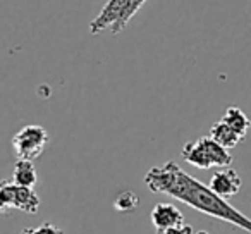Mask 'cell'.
Returning a JSON list of instances; mask_svg holds the SVG:
<instances>
[{
    "label": "cell",
    "instance_id": "obj_1",
    "mask_svg": "<svg viewBox=\"0 0 251 234\" xmlns=\"http://www.w3.org/2000/svg\"><path fill=\"white\" fill-rule=\"evenodd\" d=\"M145 184L150 191L169 195L205 215L232 224L234 227H239L251 234L250 217L234 208L226 198L217 195L210 186L203 184L201 181L184 172L176 162H167L158 167H151L145 174Z\"/></svg>",
    "mask_w": 251,
    "mask_h": 234
},
{
    "label": "cell",
    "instance_id": "obj_2",
    "mask_svg": "<svg viewBox=\"0 0 251 234\" xmlns=\"http://www.w3.org/2000/svg\"><path fill=\"white\" fill-rule=\"evenodd\" d=\"M145 2L147 0H107L97 18L90 23V33L100 35L110 31L112 35H119L127 28Z\"/></svg>",
    "mask_w": 251,
    "mask_h": 234
},
{
    "label": "cell",
    "instance_id": "obj_3",
    "mask_svg": "<svg viewBox=\"0 0 251 234\" xmlns=\"http://www.w3.org/2000/svg\"><path fill=\"white\" fill-rule=\"evenodd\" d=\"M181 155L189 165L198 169L229 167L232 164V155L229 154V150L212 136H201L196 141L186 143Z\"/></svg>",
    "mask_w": 251,
    "mask_h": 234
},
{
    "label": "cell",
    "instance_id": "obj_4",
    "mask_svg": "<svg viewBox=\"0 0 251 234\" xmlns=\"http://www.w3.org/2000/svg\"><path fill=\"white\" fill-rule=\"evenodd\" d=\"M47 143H49V133L43 126L38 124H29L18 131L12 136V147L23 160H35L43 154Z\"/></svg>",
    "mask_w": 251,
    "mask_h": 234
},
{
    "label": "cell",
    "instance_id": "obj_5",
    "mask_svg": "<svg viewBox=\"0 0 251 234\" xmlns=\"http://www.w3.org/2000/svg\"><path fill=\"white\" fill-rule=\"evenodd\" d=\"M241 184H243V181H241L239 174H237L234 169L220 167L219 171L212 176L208 186L217 193V195H220L222 198L227 200V198H230V196L239 193Z\"/></svg>",
    "mask_w": 251,
    "mask_h": 234
},
{
    "label": "cell",
    "instance_id": "obj_6",
    "mask_svg": "<svg viewBox=\"0 0 251 234\" xmlns=\"http://www.w3.org/2000/svg\"><path fill=\"white\" fill-rule=\"evenodd\" d=\"M151 224L158 229H169V227L184 224L182 212L172 203H157L150 213Z\"/></svg>",
    "mask_w": 251,
    "mask_h": 234
},
{
    "label": "cell",
    "instance_id": "obj_7",
    "mask_svg": "<svg viewBox=\"0 0 251 234\" xmlns=\"http://www.w3.org/2000/svg\"><path fill=\"white\" fill-rule=\"evenodd\" d=\"M40 205H42V200H40L38 193L35 191V188L16 184L14 205H12V208L21 210V212H26V213H36Z\"/></svg>",
    "mask_w": 251,
    "mask_h": 234
},
{
    "label": "cell",
    "instance_id": "obj_8",
    "mask_svg": "<svg viewBox=\"0 0 251 234\" xmlns=\"http://www.w3.org/2000/svg\"><path fill=\"white\" fill-rule=\"evenodd\" d=\"M210 136H212L215 141H219L222 147H226L227 150L237 147V145L244 140L239 133H236V131H234L227 123H224L222 119L217 121V123L210 128Z\"/></svg>",
    "mask_w": 251,
    "mask_h": 234
},
{
    "label": "cell",
    "instance_id": "obj_9",
    "mask_svg": "<svg viewBox=\"0 0 251 234\" xmlns=\"http://www.w3.org/2000/svg\"><path fill=\"white\" fill-rule=\"evenodd\" d=\"M12 181L18 186L35 188L36 182H38V176H36V169L33 165V160L18 158V162L14 165V172H12Z\"/></svg>",
    "mask_w": 251,
    "mask_h": 234
},
{
    "label": "cell",
    "instance_id": "obj_10",
    "mask_svg": "<svg viewBox=\"0 0 251 234\" xmlns=\"http://www.w3.org/2000/svg\"><path fill=\"white\" fill-rule=\"evenodd\" d=\"M222 121L229 124V126L232 128L236 133H239L243 138H246L248 131H250V128H251V121L248 119V115L244 114L239 107H229L227 108L226 114H224V117H222Z\"/></svg>",
    "mask_w": 251,
    "mask_h": 234
},
{
    "label": "cell",
    "instance_id": "obj_11",
    "mask_svg": "<svg viewBox=\"0 0 251 234\" xmlns=\"http://www.w3.org/2000/svg\"><path fill=\"white\" fill-rule=\"evenodd\" d=\"M140 205V198H138L136 193L133 191H122L117 195L114 202V208L121 213H129L134 212V208H138Z\"/></svg>",
    "mask_w": 251,
    "mask_h": 234
},
{
    "label": "cell",
    "instance_id": "obj_12",
    "mask_svg": "<svg viewBox=\"0 0 251 234\" xmlns=\"http://www.w3.org/2000/svg\"><path fill=\"white\" fill-rule=\"evenodd\" d=\"M14 193H16V182L14 181H2L0 184V210L2 213H7L9 210H14Z\"/></svg>",
    "mask_w": 251,
    "mask_h": 234
},
{
    "label": "cell",
    "instance_id": "obj_13",
    "mask_svg": "<svg viewBox=\"0 0 251 234\" xmlns=\"http://www.w3.org/2000/svg\"><path fill=\"white\" fill-rule=\"evenodd\" d=\"M195 231H193L191 226H188V224H181V226H174V227H169V229H158L155 234H193Z\"/></svg>",
    "mask_w": 251,
    "mask_h": 234
},
{
    "label": "cell",
    "instance_id": "obj_14",
    "mask_svg": "<svg viewBox=\"0 0 251 234\" xmlns=\"http://www.w3.org/2000/svg\"><path fill=\"white\" fill-rule=\"evenodd\" d=\"M35 234H64V231L55 227L53 224L45 222V224H42V226L35 227Z\"/></svg>",
    "mask_w": 251,
    "mask_h": 234
},
{
    "label": "cell",
    "instance_id": "obj_15",
    "mask_svg": "<svg viewBox=\"0 0 251 234\" xmlns=\"http://www.w3.org/2000/svg\"><path fill=\"white\" fill-rule=\"evenodd\" d=\"M19 234H35V227H26V229H23Z\"/></svg>",
    "mask_w": 251,
    "mask_h": 234
},
{
    "label": "cell",
    "instance_id": "obj_16",
    "mask_svg": "<svg viewBox=\"0 0 251 234\" xmlns=\"http://www.w3.org/2000/svg\"><path fill=\"white\" fill-rule=\"evenodd\" d=\"M193 234H210V233H206V231H196V233H193Z\"/></svg>",
    "mask_w": 251,
    "mask_h": 234
}]
</instances>
